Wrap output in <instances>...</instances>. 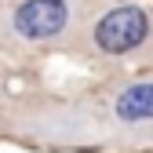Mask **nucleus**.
I'll return each mask as SVG.
<instances>
[{
  "label": "nucleus",
  "instance_id": "2",
  "mask_svg": "<svg viewBox=\"0 0 153 153\" xmlns=\"http://www.w3.org/2000/svg\"><path fill=\"white\" fill-rule=\"evenodd\" d=\"M149 36V18L142 7L135 4H120L113 7L99 18V26H95V48L102 55H128L135 51L139 44H146Z\"/></svg>",
  "mask_w": 153,
  "mask_h": 153
},
{
  "label": "nucleus",
  "instance_id": "1",
  "mask_svg": "<svg viewBox=\"0 0 153 153\" xmlns=\"http://www.w3.org/2000/svg\"><path fill=\"white\" fill-rule=\"evenodd\" d=\"M69 0H18L7 15V26L15 36H22L29 44H40V40H51L59 36L66 26H69Z\"/></svg>",
  "mask_w": 153,
  "mask_h": 153
},
{
  "label": "nucleus",
  "instance_id": "3",
  "mask_svg": "<svg viewBox=\"0 0 153 153\" xmlns=\"http://www.w3.org/2000/svg\"><path fill=\"white\" fill-rule=\"evenodd\" d=\"M113 113H117V120H124V124L153 120V80L128 84L117 99H113Z\"/></svg>",
  "mask_w": 153,
  "mask_h": 153
}]
</instances>
